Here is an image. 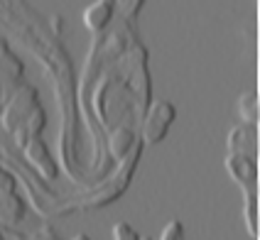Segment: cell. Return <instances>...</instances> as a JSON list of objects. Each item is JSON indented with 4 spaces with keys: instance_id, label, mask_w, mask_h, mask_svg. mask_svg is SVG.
Segmentation results:
<instances>
[{
    "instance_id": "6da1fadb",
    "label": "cell",
    "mask_w": 260,
    "mask_h": 240,
    "mask_svg": "<svg viewBox=\"0 0 260 240\" xmlns=\"http://www.w3.org/2000/svg\"><path fill=\"white\" fill-rule=\"evenodd\" d=\"M174 120V106L170 100H155L147 111L143 127V140L147 145H155L157 140H162L167 135V127Z\"/></svg>"
},
{
    "instance_id": "7a4b0ae2",
    "label": "cell",
    "mask_w": 260,
    "mask_h": 240,
    "mask_svg": "<svg viewBox=\"0 0 260 240\" xmlns=\"http://www.w3.org/2000/svg\"><path fill=\"white\" fill-rule=\"evenodd\" d=\"M226 172L233 182L243 189H255L258 182V164H255V157L246 155V152H229L226 155Z\"/></svg>"
},
{
    "instance_id": "3957f363",
    "label": "cell",
    "mask_w": 260,
    "mask_h": 240,
    "mask_svg": "<svg viewBox=\"0 0 260 240\" xmlns=\"http://www.w3.org/2000/svg\"><path fill=\"white\" fill-rule=\"evenodd\" d=\"M255 150V125H236L229 132V152H246L253 155Z\"/></svg>"
},
{
    "instance_id": "277c9868",
    "label": "cell",
    "mask_w": 260,
    "mask_h": 240,
    "mask_svg": "<svg viewBox=\"0 0 260 240\" xmlns=\"http://www.w3.org/2000/svg\"><path fill=\"white\" fill-rule=\"evenodd\" d=\"M241 216H243V223H246V230L250 238L258 235V203H255V189H246V201H243V209H241Z\"/></svg>"
},
{
    "instance_id": "5b68a950",
    "label": "cell",
    "mask_w": 260,
    "mask_h": 240,
    "mask_svg": "<svg viewBox=\"0 0 260 240\" xmlns=\"http://www.w3.org/2000/svg\"><path fill=\"white\" fill-rule=\"evenodd\" d=\"M111 13H113V8H111L108 0H99L96 5H91L86 13H84V20H86L88 29H101L103 25L108 22Z\"/></svg>"
},
{
    "instance_id": "8992f818",
    "label": "cell",
    "mask_w": 260,
    "mask_h": 240,
    "mask_svg": "<svg viewBox=\"0 0 260 240\" xmlns=\"http://www.w3.org/2000/svg\"><path fill=\"white\" fill-rule=\"evenodd\" d=\"M108 145H111L113 157L123 159V157L130 152V147H133V132H130L128 127H118V130H113V135H111Z\"/></svg>"
},
{
    "instance_id": "52a82bcc",
    "label": "cell",
    "mask_w": 260,
    "mask_h": 240,
    "mask_svg": "<svg viewBox=\"0 0 260 240\" xmlns=\"http://www.w3.org/2000/svg\"><path fill=\"white\" fill-rule=\"evenodd\" d=\"M255 103H258L255 91H246V93L238 98V115H241V120H243L246 125H255V120H258V108H255Z\"/></svg>"
},
{
    "instance_id": "ba28073f",
    "label": "cell",
    "mask_w": 260,
    "mask_h": 240,
    "mask_svg": "<svg viewBox=\"0 0 260 240\" xmlns=\"http://www.w3.org/2000/svg\"><path fill=\"white\" fill-rule=\"evenodd\" d=\"M157 240H184V223L179 218H172L167 226L162 228Z\"/></svg>"
},
{
    "instance_id": "9c48e42d",
    "label": "cell",
    "mask_w": 260,
    "mask_h": 240,
    "mask_svg": "<svg viewBox=\"0 0 260 240\" xmlns=\"http://www.w3.org/2000/svg\"><path fill=\"white\" fill-rule=\"evenodd\" d=\"M111 238L113 240H140V233L130 223H116L113 230H111Z\"/></svg>"
},
{
    "instance_id": "30bf717a",
    "label": "cell",
    "mask_w": 260,
    "mask_h": 240,
    "mask_svg": "<svg viewBox=\"0 0 260 240\" xmlns=\"http://www.w3.org/2000/svg\"><path fill=\"white\" fill-rule=\"evenodd\" d=\"M10 191H13V179L8 172L0 169V194H10Z\"/></svg>"
},
{
    "instance_id": "8fae6325",
    "label": "cell",
    "mask_w": 260,
    "mask_h": 240,
    "mask_svg": "<svg viewBox=\"0 0 260 240\" xmlns=\"http://www.w3.org/2000/svg\"><path fill=\"white\" fill-rule=\"evenodd\" d=\"M74 240H91V238H88L86 233H79V235H76V238H74Z\"/></svg>"
},
{
    "instance_id": "7c38bea8",
    "label": "cell",
    "mask_w": 260,
    "mask_h": 240,
    "mask_svg": "<svg viewBox=\"0 0 260 240\" xmlns=\"http://www.w3.org/2000/svg\"><path fill=\"white\" fill-rule=\"evenodd\" d=\"M140 240H152V238H147V235H143V238H140Z\"/></svg>"
}]
</instances>
